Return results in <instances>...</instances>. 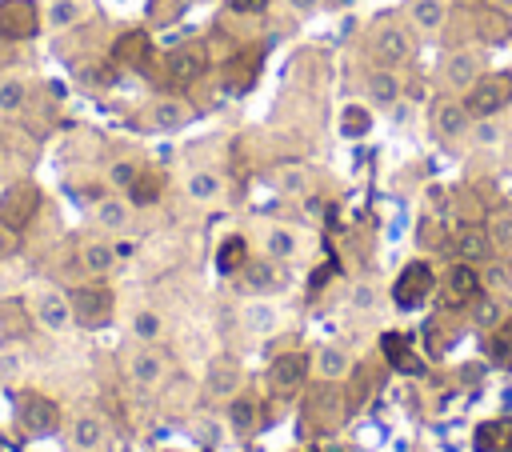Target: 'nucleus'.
<instances>
[{
    "mask_svg": "<svg viewBox=\"0 0 512 452\" xmlns=\"http://www.w3.org/2000/svg\"><path fill=\"white\" fill-rule=\"evenodd\" d=\"M464 104L476 120L504 112L512 104V72H480L476 84L464 92Z\"/></svg>",
    "mask_w": 512,
    "mask_h": 452,
    "instance_id": "1",
    "label": "nucleus"
},
{
    "mask_svg": "<svg viewBox=\"0 0 512 452\" xmlns=\"http://www.w3.org/2000/svg\"><path fill=\"white\" fill-rule=\"evenodd\" d=\"M68 300H72L76 324H84V328H104L116 312V296H112L108 284H76L68 292Z\"/></svg>",
    "mask_w": 512,
    "mask_h": 452,
    "instance_id": "2",
    "label": "nucleus"
},
{
    "mask_svg": "<svg viewBox=\"0 0 512 452\" xmlns=\"http://www.w3.org/2000/svg\"><path fill=\"white\" fill-rule=\"evenodd\" d=\"M308 376H312V356H304V352H280L268 364V388L276 396H296Z\"/></svg>",
    "mask_w": 512,
    "mask_h": 452,
    "instance_id": "3",
    "label": "nucleus"
},
{
    "mask_svg": "<svg viewBox=\"0 0 512 452\" xmlns=\"http://www.w3.org/2000/svg\"><path fill=\"white\" fill-rule=\"evenodd\" d=\"M44 24L36 0H0V40H32Z\"/></svg>",
    "mask_w": 512,
    "mask_h": 452,
    "instance_id": "4",
    "label": "nucleus"
},
{
    "mask_svg": "<svg viewBox=\"0 0 512 452\" xmlns=\"http://www.w3.org/2000/svg\"><path fill=\"white\" fill-rule=\"evenodd\" d=\"M368 48H372L376 64H384V68H396V64H404V60L412 56V40H408V32H404L400 24H392V20H380V24L372 28Z\"/></svg>",
    "mask_w": 512,
    "mask_h": 452,
    "instance_id": "5",
    "label": "nucleus"
},
{
    "mask_svg": "<svg viewBox=\"0 0 512 452\" xmlns=\"http://www.w3.org/2000/svg\"><path fill=\"white\" fill-rule=\"evenodd\" d=\"M432 288H436L432 268H428L424 260H412V264H404V272L396 276V284H392V300H396L400 308H416V304L428 300Z\"/></svg>",
    "mask_w": 512,
    "mask_h": 452,
    "instance_id": "6",
    "label": "nucleus"
},
{
    "mask_svg": "<svg viewBox=\"0 0 512 452\" xmlns=\"http://www.w3.org/2000/svg\"><path fill=\"white\" fill-rule=\"evenodd\" d=\"M16 416H20V424H24L32 436H48V432L60 428V408H56V400H48V396H40V392H20Z\"/></svg>",
    "mask_w": 512,
    "mask_h": 452,
    "instance_id": "7",
    "label": "nucleus"
},
{
    "mask_svg": "<svg viewBox=\"0 0 512 452\" xmlns=\"http://www.w3.org/2000/svg\"><path fill=\"white\" fill-rule=\"evenodd\" d=\"M36 212H40V192H36V184H12V188L0 196V224H8L12 232L28 228Z\"/></svg>",
    "mask_w": 512,
    "mask_h": 452,
    "instance_id": "8",
    "label": "nucleus"
},
{
    "mask_svg": "<svg viewBox=\"0 0 512 452\" xmlns=\"http://www.w3.org/2000/svg\"><path fill=\"white\" fill-rule=\"evenodd\" d=\"M32 320H36L40 328H48V332H68V328L76 324L68 292H60V288H44V292L32 300Z\"/></svg>",
    "mask_w": 512,
    "mask_h": 452,
    "instance_id": "9",
    "label": "nucleus"
},
{
    "mask_svg": "<svg viewBox=\"0 0 512 452\" xmlns=\"http://www.w3.org/2000/svg\"><path fill=\"white\" fill-rule=\"evenodd\" d=\"M480 52L476 48H452L448 56H444V64H440V80H444V88H456V92H468L472 84H476V76H480Z\"/></svg>",
    "mask_w": 512,
    "mask_h": 452,
    "instance_id": "10",
    "label": "nucleus"
},
{
    "mask_svg": "<svg viewBox=\"0 0 512 452\" xmlns=\"http://www.w3.org/2000/svg\"><path fill=\"white\" fill-rule=\"evenodd\" d=\"M472 112H468V104L460 100V96H444V100H436V108H432V128H436V136L440 140H460L464 132H472Z\"/></svg>",
    "mask_w": 512,
    "mask_h": 452,
    "instance_id": "11",
    "label": "nucleus"
},
{
    "mask_svg": "<svg viewBox=\"0 0 512 452\" xmlns=\"http://www.w3.org/2000/svg\"><path fill=\"white\" fill-rule=\"evenodd\" d=\"M204 68H208V56L200 44H180L164 56V76L172 84H196L204 76Z\"/></svg>",
    "mask_w": 512,
    "mask_h": 452,
    "instance_id": "12",
    "label": "nucleus"
},
{
    "mask_svg": "<svg viewBox=\"0 0 512 452\" xmlns=\"http://www.w3.org/2000/svg\"><path fill=\"white\" fill-rule=\"evenodd\" d=\"M480 288H484V280H480L476 264H468V260H456V264L448 268V276H444V304H448V308L472 304V300L480 296Z\"/></svg>",
    "mask_w": 512,
    "mask_h": 452,
    "instance_id": "13",
    "label": "nucleus"
},
{
    "mask_svg": "<svg viewBox=\"0 0 512 452\" xmlns=\"http://www.w3.org/2000/svg\"><path fill=\"white\" fill-rule=\"evenodd\" d=\"M168 376V360L156 352V348H136L128 356V380L140 388V392H156Z\"/></svg>",
    "mask_w": 512,
    "mask_h": 452,
    "instance_id": "14",
    "label": "nucleus"
},
{
    "mask_svg": "<svg viewBox=\"0 0 512 452\" xmlns=\"http://www.w3.org/2000/svg\"><path fill=\"white\" fill-rule=\"evenodd\" d=\"M352 372V356L340 348V344H320L316 352H312V376H320V380H344Z\"/></svg>",
    "mask_w": 512,
    "mask_h": 452,
    "instance_id": "15",
    "label": "nucleus"
},
{
    "mask_svg": "<svg viewBox=\"0 0 512 452\" xmlns=\"http://www.w3.org/2000/svg\"><path fill=\"white\" fill-rule=\"evenodd\" d=\"M452 244H456V256H460V260H468V264H476V260H488V252H492L488 228H480L476 220H472V224H464V228H456Z\"/></svg>",
    "mask_w": 512,
    "mask_h": 452,
    "instance_id": "16",
    "label": "nucleus"
},
{
    "mask_svg": "<svg viewBox=\"0 0 512 452\" xmlns=\"http://www.w3.org/2000/svg\"><path fill=\"white\" fill-rule=\"evenodd\" d=\"M476 36H480L484 44H504V40L512 36V12L496 8V4L480 8V12H476Z\"/></svg>",
    "mask_w": 512,
    "mask_h": 452,
    "instance_id": "17",
    "label": "nucleus"
},
{
    "mask_svg": "<svg viewBox=\"0 0 512 452\" xmlns=\"http://www.w3.org/2000/svg\"><path fill=\"white\" fill-rule=\"evenodd\" d=\"M364 88H368V96H372L376 104H384V108H392V104L404 96L400 76H396L392 68H384V64H376V68L364 76Z\"/></svg>",
    "mask_w": 512,
    "mask_h": 452,
    "instance_id": "18",
    "label": "nucleus"
},
{
    "mask_svg": "<svg viewBox=\"0 0 512 452\" xmlns=\"http://www.w3.org/2000/svg\"><path fill=\"white\" fill-rule=\"evenodd\" d=\"M148 120H152V128H160V132H176V128H184V124L192 120V108H188L180 96H160V100L152 104Z\"/></svg>",
    "mask_w": 512,
    "mask_h": 452,
    "instance_id": "19",
    "label": "nucleus"
},
{
    "mask_svg": "<svg viewBox=\"0 0 512 452\" xmlns=\"http://www.w3.org/2000/svg\"><path fill=\"white\" fill-rule=\"evenodd\" d=\"M92 216H96L100 228H108V232H124L128 220H132V200H128V196H100L96 208H92Z\"/></svg>",
    "mask_w": 512,
    "mask_h": 452,
    "instance_id": "20",
    "label": "nucleus"
},
{
    "mask_svg": "<svg viewBox=\"0 0 512 452\" xmlns=\"http://www.w3.org/2000/svg\"><path fill=\"white\" fill-rule=\"evenodd\" d=\"M120 264V256H116V248L108 244V240H88V244H80V268L88 272V276H108L112 268Z\"/></svg>",
    "mask_w": 512,
    "mask_h": 452,
    "instance_id": "21",
    "label": "nucleus"
},
{
    "mask_svg": "<svg viewBox=\"0 0 512 452\" xmlns=\"http://www.w3.org/2000/svg\"><path fill=\"white\" fill-rule=\"evenodd\" d=\"M240 324H244V332H252V336H272L276 324H280V312H276V304H268V300H248V304L240 308Z\"/></svg>",
    "mask_w": 512,
    "mask_h": 452,
    "instance_id": "22",
    "label": "nucleus"
},
{
    "mask_svg": "<svg viewBox=\"0 0 512 452\" xmlns=\"http://www.w3.org/2000/svg\"><path fill=\"white\" fill-rule=\"evenodd\" d=\"M104 440H108V424L96 412H80L72 420V444L80 452H96V448H104Z\"/></svg>",
    "mask_w": 512,
    "mask_h": 452,
    "instance_id": "23",
    "label": "nucleus"
},
{
    "mask_svg": "<svg viewBox=\"0 0 512 452\" xmlns=\"http://www.w3.org/2000/svg\"><path fill=\"white\" fill-rule=\"evenodd\" d=\"M476 452H512V420H484L476 428Z\"/></svg>",
    "mask_w": 512,
    "mask_h": 452,
    "instance_id": "24",
    "label": "nucleus"
},
{
    "mask_svg": "<svg viewBox=\"0 0 512 452\" xmlns=\"http://www.w3.org/2000/svg\"><path fill=\"white\" fill-rule=\"evenodd\" d=\"M408 16L420 32H440L448 24V0H412Z\"/></svg>",
    "mask_w": 512,
    "mask_h": 452,
    "instance_id": "25",
    "label": "nucleus"
},
{
    "mask_svg": "<svg viewBox=\"0 0 512 452\" xmlns=\"http://www.w3.org/2000/svg\"><path fill=\"white\" fill-rule=\"evenodd\" d=\"M224 416H228V424H232V432H256V424H260V404L252 400V396H228V408H224Z\"/></svg>",
    "mask_w": 512,
    "mask_h": 452,
    "instance_id": "26",
    "label": "nucleus"
},
{
    "mask_svg": "<svg viewBox=\"0 0 512 452\" xmlns=\"http://www.w3.org/2000/svg\"><path fill=\"white\" fill-rule=\"evenodd\" d=\"M184 192H188V200H196V204H212V200L224 192V180H220V172L200 168V172H192V176L184 180Z\"/></svg>",
    "mask_w": 512,
    "mask_h": 452,
    "instance_id": "27",
    "label": "nucleus"
},
{
    "mask_svg": "<svg viewBox=\"0 0 512 452\" xmlns=\"http://www.w3.org/2000/svg\"><path fill=\"white\" fill-rule=\"evenodd\" d=\"M240 384H244V376H240V368L232 364V360H216L212 368H208V392L212 396H236L240 392Z\"/></svg>",
    "mask_w": 512,
    "mask_h": 452,
    "instance_id": "28",
    "label": "nucleus"
},
{
    "mask_svg": "<svg viewBox=\"0 0 512 452\" xmlns=\"http://www.w3.org/2000/svg\"><path fill=\"white\" fill-rule=\"evenodd\" d=\"M276 188H280L284 196H292V200H304V196L312 192V172H308L304 164H284V168L276 172Z\"/></svg>",
    "mask_w": 512,
    "mask_h": 452,
    "instance_id": "29",
    "label": "nucleus"
},
{
    "mask_svg": "<svg viewBox=\"0 0 512 452\" xmlns=\"http://www.w3.org/2000/svg\"><path fill=\"white\" fill-rule=\"evenodd\" d=\"M84 16V0H48V12H44V24L52 32H64L72 24H80Z\"/></svg>",
    "mask_w": 512,
    "mask_h": 452,
    "instance_id": "30",
    "label": "nucleus"
},
{
    "mask_svg": "<svg viewBox=\"0 0 512 452\" xmlns=\"http://www.w3.org/2000/svg\"><path fill=\"white\" fill-rule=\"evenodd\" d=\"M372 132V112L364 104H344L340 108V136L344 140H360Z\"/></svg>",
    "mask_w": 512,
    "mask_h": 452,
    "instance_id": "31",
    "label": "nucleus"
},
{
    "mask_svg": "<svg viewBox=\"0 0 512 452\" xmlns=\"http://www.w3.org/2000/svg\"><path fill=\"white\" fill-rule=\"evenodd\" d=\"M160 192H164V176L160 172H144L140 168V176L132 180V188H128V200H132V208H144V204H156L160 200Z\"/></svg>",
    "mask_w": 512,
    "mask_h": 452,
    "instance_id": "32",
    "label": "nucleus"
},
{
    "mask_svg": "<svg viewBox=\"0 0 512 452\" xmlns=\"http://www.w3.org/2000/svg\"><path fill=\"white\" fill-rule=\"evenodd\" d=\"M264 256L276 260V264H288V260L296 256V236H292L288 228H280V224L268 228V232H264Z\"/></svg>",
    "mask_w": 512,
    "mask_h": 452,
    "instance_id": "33",
    "label": "nucleus"
},
{
    "mask_svg": "<svg viewBox=\"0 0 512 452\" xmlns=\"http://www.w3.org/2000/svg\"><path fill=\"white\" fill-rule=\"evenodd\" d=\"M112 56L120 60V64H144V56H148V32H124L120 40H116V48H112Z\"/></svg>",
    "mask_w": 512,
    "mask_h": 452,
    "instance_id": "34",
    "label": "nucleus"
},
{
    "mask_svg": "<svg viewBox=\"0 0 512 452\" xmlns=\"http://www.w3.org/2000/svg\"><path fill=\"white\" fill-rule=\"evenodd\" d=\"M248 264V244H244V236H228L224 244H220V252H216V268L220 272H240Z\"/></svg>",
    "mask_w": 512,
    "mask_h": 452,
    "instance_id": "35",
    "label": "nucleus"
},
{
    "mask_svg": "<svg viewBox=\"0 0 512 452\" xmlns=\"http://www.w3.org/2000/svg\"><path fill=\"white\" fill-rule=\"evenodd\" d=\"M488 240L496 252H512V208H500L488 216Z\"/></svg>",
    "mask_w": 512,
    "mask_h": 452,
    "instance_id": "36",
    "label": "nucleus"
},
{
    "mask_svg": "<svg viewBox=\"0 0 512 452\" xmlns=\"http://www.w3.org/2000/svg\"><path fill=\"white\" fill-rule=\"evenodd\" d=\"M244 268H248V288H256V292H268V288H276V284H280V280H276L280 264H276V260H268V256H264V260H256V264L248 260Z\"/></svg>",
    "mask_w": 512,
    "mask_h": 452,
    "instance_id": "37",
    "label": "nucleus"
},
{
    "mask_svg": "<svg viewBox=\"0 0 512 452\" xmlns=\"http://www.w3.org/2000/svg\"><path fill=\"white\" fill-rule=\"evenodd\" d=\"M160 332H164V320H160V312H152V308H140V312L132 316V336H136L140 344H152V340H160Z\"/></svg>",
    "mask_w": 512,
    "mask_h": 452,
    "instance_id": "38",
    "label": "nucleus"
},
{
    "mask_svg": "<svg viewBox=\"0 0 512 452\" xmlns=\"http://www.w3.org/2000/svg\"><path fill=\"white\" fill-rule=\"evenodd\" d=\"M28 104V84L20 76L0 80V112H20Z\"/></svg>",
    "mask_w": 512,
    "mask_h": 452,
    "instance_id": "39",
    "label": "nucleus"
},
{
    "mask_svg": "<svg viewBox=\"0 0 512 452\" xmlns=\"http://www.w3.org/2000/svg\"><path fill=\"white\" fill-rule=\"evenodd\" d=\"M136 176H140V164H132V160H112V168H108V184L120 192H128Z\"/></svg>",
    "mask_w": 512,
    "mask_h": 452,
    "instance_id": "40",
    "label": "nucleus"
},
{
    "mask_svg": "<svg viewBox=\"0 0 512 452\" xmlns=\"http://www.w3.org/2000/svg\"><path fill=\"white\" fill-rule=\"evenodd\" d=\"M16 376H24V356H20V348H0V380H16Z\"/></svg>",
    "mask_w": 512,
    "mask_h": 452,
    "instance_id": "41",
    "label": "nucleus"
},
{
    "mask_svg": "<svg viewBox=\"0 0 512 452\" xmlns=\"http://www.w3.org/2000/svg\"><path fill=\"white\" fill-rule=\"evenodd\" d=\"M472 136H476V144H496L500 140V124L492 116H480V120H472Z\"/></svg>",
    "mask_w": 512,
    "mask_h": 452,
    "instance_id": "42",
    "label": "nucleus"
},
{
    "mask_svg": "<svg viewBox=\"0 0 512 452\" xmlns=\"http://www.w3.org/2000/svg\"><path fill=\"white\" fill-rule=\"evenodd\" d=\"M16 252V232L8 224H0V260H8Z\"/></svg>",
    "mask_w": 512,
    "mask_h": 452,
    "instance_id": "43",
    "label": "nucleus"
},
{
    "mask_svg": "<svg viewBox=\"0 0 512 452\" xmlns=\"http://www.w3.org/2000/svg\"><path fill=\"white\" fill-rule=\"evenodd\" d=\"M500 320V312H496V304H480V312H476V324L480 328H492Z\"/></svg>",
    "mask_w": 512,
    "mask_h": 452,
    "instance_id": "44",
    "label": "nucleus"
},
{
    "mask_svg": "<svg viewBox=\"0 0 512 452\" xmlns=\"http://www.w3.org/2000/svg\"><path fill=\"white\" fill-rule=\"evenodd\" d=\"M316 4H320V0H288V8H292V12H300V16L316 12Z\"/></svg>",
    "mask_w": 512,
    "mask_h": 452,
    "instance_id": "45",
    "label": "nucleus"
},
{
    "mask_svg": "<svg viewBox=\"0 0 512 452\" xmlns=\"http://www.w3.org/2000/svg\"><path fill=\"white\" fill-rule=\"evenodd\" d=\"M372 304V288H356V296H352V308H368Z\"/></svg>",
    "mask_w": 512,
    "mask_h": 452,
    "instance_id": "46",
    "label": "nucleus"
},
{
    "mask_svg": "<svg viewBox=\"0 0 512 452\" xmlns=\"http://www.w3.org/2000/svg\"><path fill=\"white\" fill-rule=\"evenodd\" d=\"M112 248H116V256H120V260H128V256L136 252V244H132V240H116Z\"/></svg>",
    "mask_w": 512,
    "mask_h": 452,
    "instance_id": "47",
    "label": "nucleus"
},
{
    "mask_svg": "<svg viewBox=\"0 0 512 452\" xmlns=\"http://www.w3.org/2000/svg\"><path fill=\"white\" fill-rule=\"evenodd\" d=\"M236 12H252V8H260V0H228Z\"/></svg>",
    "mask_w": 512,
    "mask_h": 452,
    "instance_id": "48",
    "label": "nucleus"
},
{
    "mask_svg": "<svg viewBox=\"0 0 512 452\" xmlns=\"http://www.w3.org/2000/svg\"><path fill=\"white\" fill-rule=\"evenodd\" d=\"M496 8H504V12H512V0H492Z\"/></svg>",
    "mask_w": 512,
    "mask_h": 452,
    "instance_id": "49",
    "label": "nucleus"
},
{
    "mask_svg": "<svg viewBox=\"0 0 512 452\" xmlns=\"http://www.w3.org/2000/svg\"><path fill=\"white\" fill-rule=\"evenodd\" d=\"M0 172H4V168H0Z\"/></svg>",
    "mask_w": 512,
    "mask_h": 452,
    "instance_id": "50",
    "label": "nucleus"
}]
</instances>
